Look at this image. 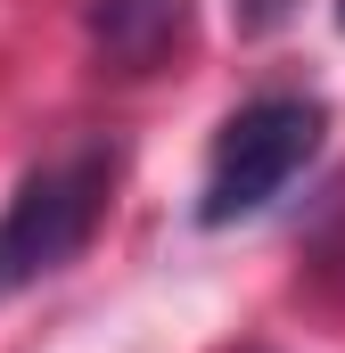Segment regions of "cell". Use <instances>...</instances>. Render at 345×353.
<instances>
[{
	"label": "cell",
	"mask_w": 345,
	"mask_h": 353,
	"mask_svg": "<svg viewBox=\"0 0 345 353\" xmlns=\"http://www.w3.org/2000/svg\"><path fill=\"white\" fill-rule=\"evenodd\" d=\"M321 132H329V107L313 90H263V99H247L214 132L206 189H197V222L206 230H230V222L263 214L271 197H288V181L321 157Z\"/></svg>",
	"instance_id": "cell-1"
},
{
	"label": "cell",
	"mask_w": 345,
	"mask_h": 353,
	"mask_svg": "<svg viewBox=\"0 0 345 353\" xmlns=\"http://www.w3.org/2000/svg\"><path fill=\"white\" fill-rule=\"evenodd\" d=\"M107 189H115V157L107 148H75V157H50L17 181V197L0 205V296L66 271L90 247L99 214H107Z\"/></svg>",
	"instance_id": "cell-2"
},
{
	"label": "cell",
	"mask_w": 345,
	"mask_h": 353,
	"mask_svg": "<svg viewBox=\"0 0 345 353\" xmlns=\"http://www.w3.org/2000/svg\"><path fill=\"white\" fill-rule=\"evenodd\" d=\"M83 33L107 74H157L189 50V0H83Z\"/></svg>",
	"instance_id": "cell-3"
},
{
	"label": "cell",
	"mask_w": 345,
	"mask_h": 353,
	"mask_svg": "<svg viewBox=\"0 0 345 353\" xmlns=\"http://www.w3.org/2000/svg\"><path fill=\"white\" fill-rule=\"evenodd\" d=\"M337 25H345V0H337Z\"/></svg>",
	"instance_id": "cell-4"
}]
</instances>
